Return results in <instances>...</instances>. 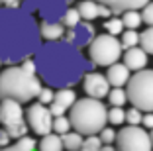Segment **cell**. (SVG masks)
<instances>
[{"label": "cell", "mask_w": 153, "mask_h": 151, "mask_svg": "<svg viewBox=\"0 0 153 151\" xmlns=\"http://www.w3.org/2000/svg\"><path fill=\"white\" fill-rule=\"evenodd\" d=\"M33 63L41 83L51 89L75 86L90 69H94V63L82 53L81 47L65 39L43 41L33 55Z\"/></svg>", "instance_id": "6da1fadb"}, {"label": "cell", "mask_w": 153, "mask_h": 151, "mask_svg": "<svg viewBox=\"0 0 153 151\" xmlns=\"http://www.w3.org/2000/svg\"><path fill=\"white\" fill-rule=\"evenodd\" d=\"M39 20L24 8H0V63L18 65L41 47Z\"/></svg>", "instance_id": "7a4b0ae2"}, {"label": "cell", "mask_w": 153, "mask_h": 151, "mask_svg": "<svg viewBox=\"0 0 153 151\" xmlns=\"http://www.w3.org/2000/svg\"><path fill=\"white\" fill-rule=\"evenodd\" d=\"M41 86V79L37 77V69L33 57L18 65H6L0 71V100L10 98L20 104L37 100Z\"/></svg>", "instance_id": "3957f363"}, {"label": "cell", "mask_w": 153, "mask_h": 151, "mask_svg": "<svg viewBox=\"0 0 153 151\" xmlns=\"http://www.w3.org/2000/svg\"><path fill=\"white\" fill-rule=\"evenodd\" d=\"M69 120L75 132L82 135H94L108 124V108L98 98H76L69 110Z\"/></svg>", "instance_id": "277c9868"}, {"label": "cell", "mask_w": 153, "mask_h": 151, "mask_svg": "<svg viewBox=\"0 0 153 151\" xmlns=\"http://www.w3.org/2000/svg\"><path fill=\"white\" fill-rule=\"evenodd\" d=\"M128 102L141 112H153V69H141L126 85Z\"/></svg>", "instance_id": "5b68a950"}, {"label": "cell", "mask_w": 153, "mask_h": 151, "mask_svg": "<svg viewBox=\"0 0 153 151\" xmlns=\"http://www.w3.org/2000/svg\"><path fill=\"white\" fill-rule=\"evenodd\" d=\"M86 49H88L86 51V57L94 63V67H110L114 63H118L120 57L124 55L122 53L124 47H122L120 37L110 36V33L96 36Z\"/></svg>", "instance_id": "8992f818"}, {"label": "cell", "mask_w": 153, "mask_h": 151, "mask_svg": "<svg viewBox=\"0 0 153 151\" xmlns=\"http://www.w3.org/2000/svg\"><path fill=\"white\" fill-rule=\"evenodd\" d=\"M0 124L12 135V139H20L30 129L26 122V110L22 108L20 102L10 100V98L0 100Z\"/></svg>", "instance_id": "52a82bcc"}, {"label": "cell", "mask_w": 153, "mask_h": 151, "mask_svg": "<svg viewBox=\"0 0 153 151\" xmlns=\"http://www.w3.org/2000/svg\"><path fill=\"white\" fill-rule=\"evenodd\" d=\"M114 145L118 151H153L151 135L143 126H124Z\"/></svg>", "instance_id": "ba28073f"}, {"label": "cell", "mask_w": 153, "mask_h": 151, "mask_svg": "<svg viewBox=\"0 0 153 151\" xmlns=\"http://www.w3.org/2000/svg\"><path fill=\"white\" fill-rule=\"evenodd\" d=\"M73 2L75 0H26L22 8L36 14L41 22H59Z\"/></svg>", "instance_id": "9c48e42d"}, {"label": "cell", "mask_w": 153, "mask_h": 151, "mask_svg": "<svg viewBox=\"0 0 153 151\" xmlns=\"http://www.w3.org/2000/svg\"><path fill=\"white\" fill-rule=\"evenodd\" d=\"M26 122L33 133L37 135H47L53 132V114H51L49 106H45L41 102H32L26 110Z\"/></svg>", "instance_id": "30bf717a"}, {"label": "cell", "mask_w": 153, "mask_h": 151, "mask_svg": "<svg viewBox=\"0 0 153 151\" xmlns=\"http://www.w3.org/2000/svg\"><path fill=\"white\" fill-rule=\"evenodd\" d=\"M82 89H85L86 96L102 100V98L108 96V92H110V89H112V86H110L106 75L96 73V71H88L85 77H82Z\"/></svg>", "instance_id": "8fae6325"}, {"label": "cell", "mask_w": 153, "mask_h": 151, "mask_svg": "<svg viewBox=\"0 0 153 151\" xmlns=\"http://www.w3.org/2000/svg\"><path fill=\"white\" fill-rule=\"evenodd\" d=\"M96 37V28L92 22H85L82 20L79 26L75 28H67V31H65V41H69V43L76 45V47H88L90 41Z\"/></svg>", "instance_id": "7c38bea8"}, {"label": "cell", "mask_w": 153, "mask_h": 151, "mask_svg": "<svg viewBox=\"0 0 153 151\" xmlns=\"http://www.w3.org/2000/svg\"><path fill=\"white\" fill-rule=\"evenodd\" d=\"M76 100V92L73 90V86H67V89H55V96L49 104V110L53 116H63L69 114L71 106Z\"/></svg>", "instance_id": "4fadbf2b"}, {"label": "cell", "mask_w": 153, "mask_h": 151, "mask_svg": "<svg viewBox=\"0 0 153 151\" xmlns=\"http://www.w3.org/2000/svg\"><path fill=\"white\" fill-rule=\"evenodd\" d=\"M76 10L81 14V18L85 22H92L96 18H102V20H108L110 16H114V12L108 8V6L100 4L96 0H81L76 4Z\"/></svg>", "instance_id": "5bb4252c"}, {"label": "cell", "mask_w": 153, "mask_h": 151, "mask_svg": "<svg viewBox=\"0 0 153 151\" xmlns=\"http://www.w3.org/2000/svg\"><path fill=\"white\" fill-rule=\"evenodd\" d=\"M147 61H149V55L145 53L143 49L137 45V47H130V49H124V65L130 69L131 73H137L141 69L147 67Z\"/></svg>", "instance_id": "9a60e30c"}, {"label": "cell", "mask_w": 153, "mask_h": 151, "mask_svg": "<svg viewBox=\"0 0 153 151\" xmlns=\"http://www.w3.org/2000/svg\"><path fill=\"white\" fill-rule=\"evenodd\" d=\"M130 77H131V71L120 61L110 65L108 69H106V79H108L110 86H126Z\"/></svg>", "instance_id": "2e32d148"}, {"label": "cell", "mask_w": 153, "mask_h": 151, "mask_svg": "<svg viewBox=\"0 0 153 151\" xmlns=\"http://www.w3.org/2000/svg\"><path fill=\"white\" fill-rule=\"evenodd\" d=\"M96 2L108 6V8L114 12V16H118V14L126 12V10H140V8H143L149 0H96Z\"/></svg>", "instance_id": "e0dca14e"}, {"label": "cell", "mask_w": 153, "mask_h": 151, "mask_svg": "<svg viewBox=\"0 0 153 151\" xmlns=\"http://www.w3.org/2000/svg\"><path fill=\"white\" fill-rule=\"evenodd\" d=\"M39 31H41V39L43 41H59L65 37L67 28L61 22H41L39 20Z\"/></svg>", "instance_id": "ac0fdd59"}, {"label": "cell", "mask_w": 153, "mask_h": 151, "mask_svg": "<svg viewBox=\"0 0 153 151\" xmlns=\"http://www.w3.org/2000/svg\"><path fill=\"white\" fill-rule=\"evenodd\" d=\"M37 151H65L61 135L55 132L47 133V135H41V139L37 141Z\"/></svg>", "instance_id": "d6986e66"}, {"label": "cell", "mask_w": 153, "mask_h": 151, "mask_svg": "<svg viewBox=\"0 0 153 151\" xmlns=\"http://www.w3.org/2000/svg\"><path fill=\"white\" fill-rule=\"evenodd\" d=\"M61 139H63V149L65 151H79L82 147V139H85V135L79 132H67L61 135Z\"/></svg>", "instance_id": "ffe728a7"}, {"label": "cell", "mask_w": 153, "mask_h": 151, "mask_svg": "<svg viewBox=\"0 0 153 151\" xmlns=\"http://www.w3.org/2000/svg\"><path fill=\"white\" fill-rule=\"evenodd\" d=\"M122 22H124V28H126V30H137V28L143 24L141 12L140 10H126V12H122Z\"/></svg>", "instance_id": "44dd1931"}, {"label": "cell", "mask_w": 153, "mask_h": 151, "mask_svg": "<svg viewBox=\"0 0 153 151\" xmlns=\"http://www.w3.org/2000/svg\"><path fill=\"white\" fill-rule=\"evenodd\" d=\"M106 98H108V104H110V106H124V104L128 102L126 86H112Z\"/></svg>", "instance_id": "7402d4cb"}, {"label": "cell", "mask_w": 153, "mask_h": 151, "mask_svg": "<svg viewBox=\"0 0 153 151\" xmlns=\"http://www.w3.org/2000/svg\"><path fill=\"white\" fill-rule=\"evenodd\" d=\"M102 28L106 30V33L116 36V37H120L122 31L126 30V28H124V22H122V18H118V16H110L108 20H104V22H102Z\"/></svg>", "instance_id": "603a6c76"}, {"label": "cell", "mask_w": 153, "mask_h": 151, "mask_svg": "<svg viewBox=\"0 0 153 151\" xmlns=\"http://www.w3.org/2000/svg\"><path fill=\"white\" fill-rule=\"evenodd\" d=\"M59 22L63 24L65 28H75V26H79V24L82 22V18H81V14H79V10L73 8V6H69V8L65 10V14L61 16Z\"/></svg>", "instance_id": "cb8c5ba5"}, {"label": "cell", "mask_w": 153, "mask_h": 151, "mask_svg": "<svg viewBox=\"0 0 153 151\" xmlns=\"http://www.w3.org/2000/svg\"><path fill=\"white\" fill-rule=\"evenodd\" d=\"M140 47L147 55H153V26H147L143 31H140Z\"/></svg>", "instance_id": "d4e9b609"}, {"label": "cell", "mask_w": 153, "mask_h": 151, "mask_svg": "<svg viewBox=\"0 0 153 151\" xmlns=\"http://www.w3.org/2000/svg\"><path fill=\"white\" fill-rule=\"evenodd\" d=\"M120 41H122V47H124V49L137 47V45H140V33H137L135 30H124V31H122Z\"/></svg>", "instance_id": "484cf974"}, {"label": "cell", "mask_w": 153, "mask_h": 151, "mask_svg": "<svg viewBox=\"0 0 153 151\" xmlns=\"http://www.w3.org/2000/svg\"><path fill=\"white\" fill-rule=\"evenodd\" d=\"M73 126H71V120H69V116H53V132L59 133V135H63V133L71 132Z\"/></svg>", "instance_id": "4316f807"}, {"label": "cell", "mask_w": 153, "mask_h": 151, "mask_svg": "<svg viewBox=\"0 0 153 151\" xmlns=\"http://www.w3.org/2000/svg\"><path fill=\"white\" fill-rule=\"evenodd\" d=\"M126 122V110L124 106H112L108 110V124L112 126H124Z\"/></svg>", "instance_id": "83f0119b"}, {"label": "cell", "mask_w": 153, "mask_h": 151, "mask_svg": "<svg viewBox=\"0 0 153 151\" xmlns=\"http://www.w3.org/2000/svg\"><path fill=\"white\" fill-rule=\"evenodd\" d=\"M141 118H143V112L140 108L131 106L130 110H126V124L128 126H141Z\"/></svg>", "instance_id": "f1b7e54d"}, {"label": "cell", "mask_w": 153, "mask_h": 151, "mask_svg": "<svg viewBox=\"0 0 153 151\" xmlns=\"http://www.w3.org/2000/svg\"><path fill=\"white\" fill-rule=\"evenodd\" d=\"M116 135H118V132L114 128H102L100 129V133H98V138H100V141H102V145H110V143H116Z\"/></svg>", "instance_id": "f546056e"}, {"label": "cell", "mask_w": 153, "mask_h": 151, "mask_svg": "<svg viewBox=\"0 0 153 151\" xmlns=\"http://www.w3.org/2000/svg\"><path fill=\"white\" fill-rule=\"evenodd\" d=\"M53 96H55V89H51V86L45 85V86H41L39 94H37V102L45 104V106H49L51 100H53Z\"/></svg>", "instance_id": "4dcf8cb0"}, {"label": "cell", "mask_w": 153, "mask_h": 151, "mask_svg": "<svg viewBox=\"0 0 153 151\" xmlns=\"http://www.w3.org/2000/svg\"><path fill=\"white\" fill-rule=\"evenodd\" d=\"M16 145L22 147L24 151H37V141L33 138H30L27 133H26V135H22V138L16 141Z\"/></svg>", "instance_id": "1f68e13d"}, {"label": "cell", "mask_w": 153, "mask_h": 151, "mask_svg": "<svg viewBox=\"0 0 153 151\" xmlns=\"http://www.w3.org/2000/svg\"><path fill=\"white\" fill-rule=\"evenodd\" d=\"M141 20H143L145 26H153V0H149L141 8Z\"/></svg>", "instance_id": "d6a6232c"}, {"label": "cell", "mask_w": 153, "mask_h": 151, "mask_svg": "<svg viewBox=\"0 0 153 151\" xmlns=\"http://www.w3.org/2000/svg\"><path fill=\"white\" fill-rule=\"evenodd\" d=\"M141 126L145 129H153V112H143V118H141Z\"/></svg>", "instance_id": "836d02e7"}, {"label": "cell", "mask_w": 153, "mask_h": 151, "mask_svg": "<svg viewBox=\"0 0 153 151\" xmlns=\"http://www.w3.org/2000/svg\"><path fill=\"white\" fill-rule=\"evenodd\" d=\"M10 141H12V135L2 128V129H0V147H8Z\"/></svg>", "instance_id": "e575fe53"}, {"label": "cell", "mask_w": 153, "mask_h": 151, "mask_svg": "<svg viewBox=\"0 0 153 151\" xmlns=\"http://www.w3.org/2000/svg\"><path fill=\"white\" fill-rule=\"evenodd\" d=\"M26 0H0V4L4 8H22V4Z\"/></svg>", "instance_id": "d590c367"}, {"label": "cell", "mask_w": 153, "mask_h": 151, "mask_svg": "<svg viewBox=\"0 0 153 151\" xmlns=\"http://www.w3.org/2000/svg\"><path fill=\"white\" fill-rule=\"evenodd\" d=\"M0 151H24V149L18 145H8V147H0Z\"/></svg>", "instance_id": "8d00e7d4"}, {"label": "cell", "mask_w": 153, "mask_h": 151, "mask_svg": "<svg viewBox=\"0 0 153 151\" xmlns=\"http://www.w3.org/2000/svg\"><path fill=\"white\" fill-rule=\"evenodd\" d=\"M149 135H151V143H153V129H149Z\"/></svg>", "instance_id": "74e56055"}, {"label": "cell", "mask_w": 153, "mask_h": 151, "mask_svg": "<svg viewBox=\"0 0 153 151\" xmlns=\"http://www.w3.org/2000/svg\"><path fill=\"white\" fill-rule=\"evenodd\" d=\"M0 8H2V4H0Z\"/></svg>", "instance_id": "f35d334b"}]
</instances>
